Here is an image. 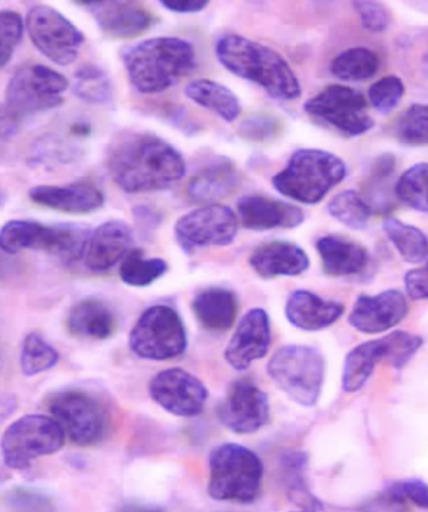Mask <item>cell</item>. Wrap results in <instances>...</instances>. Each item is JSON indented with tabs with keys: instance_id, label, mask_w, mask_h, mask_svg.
Here are the masks:
<instances>
[{
	"instance_id": "13",
	"label": "cell",
	"mask_w": 428,
	"mask_h": 512,
	"mask_svg": "<svg viewBox=\"0 0 428 512\" xmlns=\"http://www.w3.org/2000/svg\"><path fill=\"white\" fill-rule=\"evenodd\" d=\"M239 230V218L229 206L209 204L181 216L175 225V235L186 253L205 246H225L233 243Z\"/></svg>"
},
{
	"instance_id": "12",
	"label": "cell",
	"mask_w": 428,
	"mask_h": 512,
	"mask_svg": "<svg viewBox=\"0 0 428 512\" xmlns=\"http://www.w3.org/2000/svg\"><path fill=\"white\" fill-rule=\"evenodd\" d=\"M304 110L347 136H361L375 126V121L367 113L366 98L347 86H328L305 103Z\"/></svg>"
},
{
	"instance_id": "17",
	"label": "cell",
	"mask_w": 428,
	"mask_h": 512,
	"mask_svg": "<svg viewBox=\"0 0 428 512\" xmlns=\"http://www.w3.org/2000/svg\"><path fill=\"white\" fill-rule=\"evenodd\" d=\"M408 314V303L400 290H385L377 295H361L353 305L348 322L358 332L377 334L390 331Z\"/></svg>"
},
{
	"instance_id": "21",
	"label": "cell",
	"mask_w": 428,
	"mask_h": 512,
	"mask_svg": "<svg viewBox=\"0 0 428 512\" xmlns=\"http://www.w3.org/2000/svg\"><path fill=\"white\" fill-rule=\"evenodd\" d=\"M343 314L341 303L323 299L309 290H295L285 305L289 323L305 332L323 331L333 326Z\"/></svg>"
},
{
	"instance_id": "31",
	"label": "cell",
	"mask_w": 428,
	"mask_h": 512,
	"mask_svg": "<svg viewBox=\"0 0 428 512\" xmlns=\"http://www.w3.org/2000/svg\"><path fill=\"white\" fill-rule=\"evenodd\" d=\"M383 230L407 263L425 262L428 256V240L420 229L396 218H387L383 221Z\"/></svg>"
},
{
	"instance_id": "7",
	"label": "cell",
	"mask_w": 428,
	"mask_h": 512,
	"mask_svg": "<svg viewBox=\"0 0 428 512\" xmlns=\"http://www.w3.org/2000/svg\"><path fill=\"white\" fill-rule=\"evenodd\" d=\"M268 374L290 400L300 406L317 405L326 378V361L318 349L285 346L273 354Z\"/></svg>"
},
{
	"instance_id": "5",
	"label": "cell",
	"mask_w": 428,
	"mask_h": 512,
	"mask_svg": "<svg viewBox=\"0 0 428 512\" xmlns=\"http://www.w3.org/2000/svg\"><path fill=\"white\" fill-rule=\"evenodd\" d=\"M347 167L331 152L314 149L295 151L287 167L273 177L280 194L299 203H319L334 186L341 184Z\"/></svg>"
},
{
	"instance_id": "43",
	"label": "cell",
	"mask_w": 428,
	"mask_h": 512,
	"mask_svg": "<svg viewBox=\"0 0 428 512\" xmlns=\"http://www.w3.org/2000/svg\"><path fill=\"white\" fill-rule=\"evenodd\" d=\"M388 501L392 504H408L428 510V484L418 479L398 481L388 487L386 492Z\"/></svg>"
},
{
	"instance_id": "3",
	"label": "cell",
	"mask_w": 428,
	"mask_h": 512,
	"mask_svg": "<svg viewBox=\"0 0 428 512\" xmlns=\"http://www.w3.org/2000/svg\"><path fill=\"white\" fill-rule=\"evenodd\" d=\"M124 64L131 85L144 95H155L188 76L196 66V54L185 39L156 37L126 49Z\"/></svg>"
},
{
	"instance_id": "42",
	"label": "cell",
	"mask_w": 428,
	"mask_h": 512,
	"mask_svg": "<svg viewBox=\"0 0 428 512\" xmlns=\"http://www.w3.org/2000/svg\"><path fill=\"white\" fill-rule=\"evenodd\" d=\"M405 95V85L401 78L387 76L373 83L368 91V97L373 107L380 112H390L395 108Z\"/></svg>"
},
{
	"instance_id": "37",
	"label": "cell",
	"mask_w": 428,
	"mask_h": 512,
	"mask_svg": "<svg viewBox=\"0 0 428 512\" xmlns=\"http://www.w3.org/2000/svg\"><path fill=\"white\" fill-rule=\"evenodd\" d=\"M396 195L410 208L428 213V164H417L403 172Z\"/></svg>"
},
{
	"instance_id": "22",
	"label": "cell",
	"mask_w": 428,
	"mask_h": 512,
	"mask_svg": "<svg viewBox=\"0 0 428 512\" xmlns=\"http://www.w3.org/2000/svg\"><path fill=\"white\" fill-rule=\"evenodd\" d=\"M33 203L68 214H90L102 208L105 196L88 184L39 185L29 190Z\"/></svg>"
},
{
	"instance_id": "27",
	"label": "cell",
	"mask_w": 428,
	"mask_h": 512,
	"mask_svg": "<svg viewBox=\"0 0 428 512\" xmlns=\"http://www.w3.org/2000/svg\"><path fill=\"white\" fill-rule=\"evenodd\" d=\"M193 310L201 326L211 332H225L235 322L238 299L229 289H206L196 295Z\"/></svg>"
},
{
	"instance_id": "41",
	"label": "cell",
	"mask_w": 428,
	"mask_h": 512,
	"mask_svg": "<svg viewBox=\"0 0 428 512\" xmlns=\"http://www.w3.org/2000/svg\"><path fill=\"white\" fill-rule=\"evenodd\" d=\"M23 31L21 14L14 11L0 12V66L3 68L11 61L14 51L21 43Z\"/></svg>"
},
{
	"instance_id": "33",
	"label": "cell",
	"mask_w": 428,
	"mask_h": 512,
	"mask_svg": "<svg viewBox=\"0 0 428 512\" xmlns=\"http://www.w3.org/2000/svg\"><path fill=\"white\" fill-rule=\"evenodd\" d=\"M380 61L371 49L357 47L347 49L333 59L331 70L343 81L361 82L376 75Z\"/></svg>"
},
{
	"instance_id": "29",
	"label": "cell",
	"mask_w": 428,
	"mask_h": 512,
	"mask_svg": "<svg viewBox=\"0 0 428 512\" xmlns=\"http://www.w3.org/2000/svg\"><path fill=\"white\" fill-rule=\"evenodd\" d=\"M185 95L196 105L216 113L226 122H233L240 115L239 98L223 83L200 78L188 83L185 87Z\"/></svg>"
},
{
	"instance_id": "30",
	"label": "cell",
	"mask_w": 428,
	"mask_h": 512,
	"mask_svg": "<svg viewBox=\"0 0 428 512\" xmlns=\"http://www.w3.org/2000/svg\"><path fill=\"white\" fill-rule=\"evenodd\" d=\"M52 226L29 220H11L0 231V249L7 254H17L23 250H43L51 248Z\"/></svg>"
},
{
	"instance_id": "6",
	"label": "cell",
	"mask_w": 428,
	"mask_h": 512,
	"mask_svg": "<svg viewBox=\"0 0 428 512\" xmlns=\"http://www.w3.org/2000/svg\"><path fill=\"white\" fill-rule=\"evenodd\" d=\"M208 492L214 500L252 504L262 489V460L248 447L224 443L209 456Z\"/></svg>"
},
{
	"instance_id": "1",
	"label": "cell",
	"mask_w": 428,
	"mask_h": 512,
	"mask_svg": "<svg viewBox=\"0 0 428 512\" xmlns=\"http://www.w3.org/2000/svg\"><path fill=\"white\" fill-rule=\"evenodd\" d=\"M106 166L115 184L127 194L169 189L186 174L180 152L150 134H125L112 141Z\"/></svg>"
},
{
	"instance_id": "26",
	"label": "cell",
	"mask_w": 428,
	"mask_h": 512,
	"mask_svg": "<svg viewBox=\"0 0 428 512\" xmlns=\"http://www.w3.org/2000/svg\"><path fill=\"white\" fill-rule=\"evenodd\" d=\"M324 272L332 277H349L361 273L368 264V253L363 246L341 236L327 235L318 240Z\"/></svg>"
},
{
	"instance_id": "19",
	"label": "cell",
	"mask_w": 428,
	"mask_h": 512,
	"mask_svg": "<svg viewBox=\"0 0 428 512\" xmlns=\"http://www.w3.org/2000/svg\"><path fill=\"white\" fill-rule=\"evenodd\" d=\"M132 231L124 221H106L92 231L85 254L87 268L106 272L129 255Z\"/></svg>"
},
{
	"instance_id": "35",
	"label": "cell",
	"mask_w": 428,
	"mask_h": 512,
	"mask_svg": "<svg viewBox=\"0 0 428 512\" xmlns=\"http://www.w3.org/2000/svg\"><path fill=\"white\" fill-rule=\"evenodd\" d=\"M328 213L348 228L361 230L368 225L372 209L357 191L346 190L329 201Z\"/></svg>"
},
{
	"instance_id": "32",
	"label": "cell",
	"mask_w": 428,
	"mask_h": 512,
	"mask_svg": "<svg viewBox=\"0 0 428 512\" xmlns=\"http://www.w3.org/2000/svg\"><path fill=\"white\" fill-rule=\"evenodd\" d=\"M92 231L83 224L65 223L52 226V243L48 253L65 263L85 259Z\"/></svg>"
},
{
	"instance_id": "2",
	"label": "cell",
	"mask_w": 428,
	"mask_h": 512,
	"mask_svg": "<svg viewBox=\"0 0 428 512\" xmlns=\"http://www.w3.org/2000/svg\"><path fill=\"white\" fill-rule=\"evenodd\" d=\"M215 52L226 70L257 83L277 100L290 101L302 95L292 67L273 48L239 34H228L216 43Z\"/></svg>"
},
{
	"instance_id": "20",
	"label": "cell",
	"mask_w": 428,
	"mask_h": 512,
	"mask_svg": "<svg viewBox=\"0 0 428 512\" xmlns=\"http://www.w3.org/2000/svg\"><path fill=\"white\" fill-rule=\"evenodd\" d=\"M98 27L113 38H134L151 27L152 16L146 9L130 2H91L83 4Z\"/></svg>"
},
{
	"instance_id": "44",
	"label": "cell",
	"mask_w": 428,
	"mask_h": 512,
	"mask_svg": "<svg viewBox=\"0 0 428 512\" xmlns=\"http://www.w3.org/2000/svg\"><path fill=\"white\" fill-rule=\"evenodd\" d=\"M353 6L367 31L381 33L390 26V13L381 3L372 2V0H358L353 3Z\"/></svg>"
},
{
	"instance_id": "45",
	"label": "cell",
	"mask_w": 428,
	"mask_h": 512,
	"mask_svg": "<svg viewBox=\"0 0 428 512\" xmlns=\"http://www.w3.org/2000/svg\"><path fill=\"white\" fill-rule=\"evenodd\" d=\"M408 297L413 300L428 299V270L413 269L405 275Z\"/></svg>"
},
{
	"instance_id": "11",
	"label": "cell",
	"mask_w": 428,
	"mask_h": 512,
	"mask_svg": "<svg viewBox=\"0 0 428 512\" xmlns=\"http://www.w3.org/2000/svg\"><path fill=\"white\" fill-rule=\"evenodd\" d=\"M26 28L38 51L59 66L75 62L85 42V36L70 19L48 6L29 9Z\"/></svg>"
},
{
	"instance_id": "47",
	"label": "cell",
	"mask_w": 428,
	"mask_h": 512,
	"mask_svg": "<svg viewBox=\"0 0 428 512\" xmlns=\"http://www.w3.org/2000/svg\"><path fill=\"white\" fill-rule=\"evenodd\" d=\"M161 6L174 13L194 14L203 12L209 6V2L208 0H164Z\"/></svg>"
},
{
	"instance_id": "49",
	"label": "cell",
	"mask_w": 428,
	"mask_h": 512,
	"mask_svg": "<svg viewBox=\"0 0 428 512\" xmlns=\"http://www.w3.org/2000/svg\"><path fill=\"white\" fill-rule=\"evenodd\" d=\"M299 512H321V511H319V509H308V510L299 511Z\"/></svg>"
},
{
	"instance_id": "50",
	"label": "cell",
	"mask_w": 428,
	"mask_h": 512,
	"mask_svg": "<svg viewBox=\"0 0 428 512\" xmlns=\"http://www.w3.org/2000/svg\"><path fill=\"white\" fill-rule=\"evenodd\" d=\"M427 270H428V265H427Z\"/></svg>"
},
{
	"instance_id": "40",
	"label": "cell",
	"mask_w": 428,
	"mask_h": 512,
	"mask_svg": "<svg viewBox=\"0 0 428 512\" xmlns=\"http://www.w3.org/2000/svg\"><path fill=\"white\" fill-rule=\"evenodd\" d=\"M387 346V364L401 369L420 351L423 339L416 334L403 331L392 332L385 337Z\"/></svg>"
},
{
	"instance_id": "10",
	"label": "cell",
	"mask_w": 428,
	"mask_h": 512,
	"mask_svg": "<svg viewBox=\"0 0 428 512\" xmlns=\"http://www.w3.org/2000/svg\"><path fill=\"white\" fill-rule=\"evenodd\" d=\"M54 420L78 446H91L106 435L108 416L102 403L90 393L67 390L53 393L47 402Z\"/></svg>"
},
{
	"instance_id": "14",
	"label": "cell",
	"mask_w": 428,
	"mask_h": 512,
	"mask_svg": "<svg viewBox=\"0 0 428 512\" xmlns=\"http://www.w3.org/2000/svg\"><path fill=\"white\" fill-rule=\"evenodd\" d=\"M152 400L177 417H195L203 413L208 390L198 377L185 369L169 368L151 379Z\"/></svg>"
},
{
	"instance_id": "18",
	"label": "cell",
	"mask_w": 428,
	"mask_h": 512,
	"mask_svg": "<svg viewBox=\"0 0 428 512\" xmlns=\"http://www.w3.org/2000/svg\"><path fill=\"white\" fill-rule=\"evenodd\" d=\"M238 213L244 228L254 231L293 229L304 221L298 206L264 196H244L239 200Z\"/></svg>"
},
{
	"instance_id": "23",
	"label": "cell",
	"mask_w": 428,
	"mask_h": 512,
	"mask_svg": "<svg viewBox=\"0 0 428 512\" xmlns=\"http://www.w3.org/2000/svg\"><path fill=\"white\" fill-rule=\"evenodd\" d=\"M249 263L264 279L297 277L307 272L311 264L307 253L289 241H272L259 246L250 256Z\"/></svg>"
},
{
	"instance_id": "39",
	"label": "cell",
	"mask_w": 428,
	"mask_h": 512,
	"mask_svg": "<svg viewBox=\"0 0 428 512\" xmlns=\"http://www.w3.org/2000/svg\"><path fill=\"white\" fill-rule=\"evenodd\" d=\"M397 135L407 145H428V105H412L397 125Z\"/></svg>"
},
{
	"instance_id": "9",
	"label": "cell",
	"mask_w": 428,
	"mask_h": 512,
	"mask_svg": "<svg viewBox=\"0 0 428 512\" xmlns=\"http://www.w3.org/2000/svg\"><path fill=\"white\" fill-rule=\"evenodd\" d=\"M131 351L149 361H169L188 347L184 323L175 309L154 305L141 315L129 338Z\"/></svg>"
},
{
	"instance_id": "28",
	"label": "cell",
	"mask_w": 428,
	"mask_h": 512,
	"mask_svg": "<svg viewBox=\"0 0 428 512\" xmlns=\"http://www.w3.org/2000/svg\"><path fill=\"white\" fill-rule=\"evenodd\" d=\"M387 361L385 337L364 342L347 354L342 374V387L348 393L362 390L378 363Z\"/></svg>"
},
{
	"instance_id": "16",
	"label": "cell",
	"mask_w": 428,
	"mask_h": 512,
	"mask_svg": "<svg viewBox=\"0 0 428 512\" xmlns=\"http://www.w3.org/2000/svg\"><path fill=\"white\" fill-rule=\"evenodd\" d=\"M270 341L272 332L268 313L262 308L250 309L241 318L225 349L226 362L236 371H244L267 356Z\"/></svg>"
},
{
	"instance_id": "25",
	"label": "cell",
	"mask_w": 428,
	"mask_h": 512,
	"mask_svg": "<svg viewBox=\"0 0 428 512\" xmlns=\"http://www.w3.org/2000/svg\"><path fill=\"white\" fill-rule=\"evenodd\" d=\"M67 327L78 338L103 341L115 332L116 318L101 300L86 299L73 305L68 313Z\"/></svg>"
},
{
	"instance_id": "34",
	"label": "cell",
	"mask_w": 428,
	"mask_h": 512,
	"mask_svg": "<svg viewBox=\"0 0 428 512\" xmlns=\"http://www.w3.org/2000/svg\"><path fill=\"white\" fill-rule=\"evenodd\" d=\"M167 263L160 258H145L139 250L131 251L122 262L120 278L130 287L144 288L154 284L167 272Z\"/></svg>"
},
{
	"instance_id": "48",
	"label": "cell",
	"mask_w": 428,
	"mask_h": 512,
	"mask_svg": "<svg viewBox=\"0 0 428 512\" xmlns=\"http://www.w3.org/2000/svg\"><path fill=\"white\" fill-rule=\"evenodd\" d=\"M118 512H165L160 507L144 505V504H129L122 506Z\"/></svg>"
},
{
	"instance_id": "46",
	"label": "cell",
	"mask_w": 428,
	"mask_h": 512,
	"mask_svg": "<svg viewBox=\"0 0 428 512\" xmlns=\"http://www.w3.org/2000/svg\"><path fill=\"white\" fill-rule=\"evenodd\" d=\"M48 502L42 496L31 494L29 491H21V494H17L13 499V504L18 510L24 512H48L51 510Z\"/></svg>"
},
{
	"instance_id": "4",
	"label": "cell",
	"mask_w": 428,
	"mask_h": 512,
	"mask_svg": "<svg viewBox=\"0 0 428 512\" xmlns=\"http://www.w3.org/2000/svg\"><path fill=\"white\" fill-rule=\"evenodd\" d=\"M68 80L61 73L43 64L23 67L7 86L6 102L2 107V137H12L19 121L34 113L53 110L63 102Z\"/></svg>"
},
{
	"instance_id": "24",
	"label": "cell",
	"mask_w": 428,
	"mask_h": 512,
	"mask_svg": "<svg viewBox=\"0 0 428 512\" xmlns=\"http://www.w3.org/2000/svg\"><path fill=\"white\" fill-rule=\"evenodd\" d=\"M238 185L239 174L233 162L218 159L196 172L189 182L188 194L195 203L216 204L233 194Z\"/></svg>"
},
{
	"instance_id": "36",
	"label": "cell",
	"mask_w": 428,
	"mask_h": 512,
	"mask_svg": "<svg viewBox=\"0 0 428 512\" xmlns=\"http://www.w3.org/2000/svg\"><path fill=\"white\" fill-rule=\"evenodd\" d=\"M59 361L57 349L38 333L28 334L21 351V369L24 376L34 377L52 369Z\"/></svg>"
},
{
	"instance_id": "38",
	"label": "cell",
	"mask_w": 428,
	"mask_h": 512,
	"mask_svg": "<svg viewBox=\"0 0 428 512\" xmlns=\"http://www.w3.org/2000/svg\"><path fill=\"white\" fill-rule=\"evenodd\" d=\"M73 90L81 100L103 103L110 100L111 83L105 72L96 66L80 68L75 75Z\"/></svg>"
},
{
	"instance_id": "8",
	"label": "cell",
	"mask_w": 428,
	"mask_h": 512,
	"mask_svg": "<svg viewBox=\"0 0 428 512\" xmlns=\"http://www.w3.org/2000/svg\"><path fill=\"white\" fill-rule=\"evenodd\" d=\"M66 432L53 417L27 415L13 422L2 437L4 464L24 470L39 457L56 454L65 445Z\"/></svg>"
},
{
	"instance_id": "15",
	"label": "cell",
	"mask_w": 428,
	"mask_h": 512,
	"mask_svg": "<svg viewBox=\"0 0 428 512\" xmlns=\"http://www.w3.org/2000/svg\"><path fill=\"white\" fill-rule=\"evenodd\" d=\"M221 425L238 435H250L267 425L270 417L268 396L257 384L241 379L231 384L228 395L216 411Z\"/></svg>"
}]
</instances>
